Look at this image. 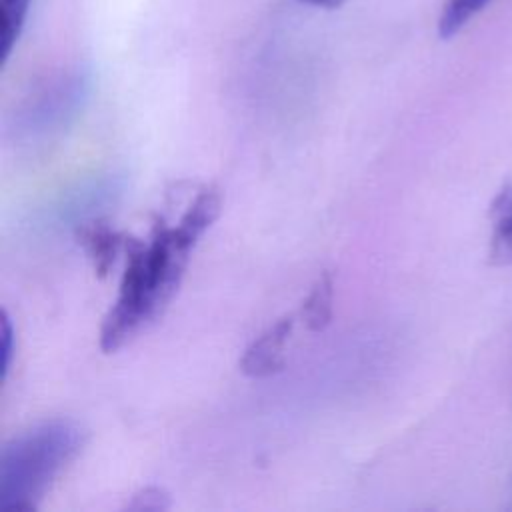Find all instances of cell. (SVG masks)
<instances>
[{
  "label": "cell",
  "instance_id": "cell-1",
  "mask_svg": "<svg viewBox=\"0 0 512 512\" xmlns=\"http://www.w3.org/2000/svg\"><path fill=\"white\" fill-rule=\"evenodd\" d=\"M220 192L212 186L200 190L176 226L158 220L148 244L126 242V270L120 294L100 328V348L118 350L142 324L154 318L174 294L188 254L220 212Z\"/></svg>",
  "mask_w": 512,
  "mask_h": 512
},
{
  "label": "cell",
  "instance_id": "cell-8",
  "mask_svg": "<svg viewBox=\"0 0 512 512\" xmlns=\"http://www.w3.org/2000/svg\"><path fill=\"white\" fill-rule=\"evenodd\" d=\"M490 258L496 264H510L512 262V212L504 214L496 226L490 246Z\"/></svg>",
  "mask_w": 512,
  "mask_h": 512
},
{
  "label": "cell",
  "instance_id": "cell-6",
  "mask_svg": "<svg viewBox=\"0 0 512 512\" xmlns=\"http://www.w3.org/2000/svg\"><path fill=\"white\" fill-rule=\"evenodd\" d=\"M492 0H446L438 16L440 38H452L472 18H476Z\"/></svg>",
  "mask_w": 512,
  "mask_h": 512
},
{
  "label": "cell",
  "instance_id": "cell-11",
  "mask_svg": "<svg viewBox=\"0 0 512 512\" xmlns=\"http://www.w3.org/2000/svg\"><path fill=\"white\" fill-rule=\"evenodd\" d=\"M300 2L308 4V6H316V8H326V10H334L344 4V0H300Z\"/></svg>",
  "mask_w": 512,
  "mask_h": 512
},
{
  "label": "cell",
  "instance_id": "cell-3",
  "mask_svg": "<svg viewBox=\"0 0 512 512\" xmlns=\"http://www.w3.org/2000/svg\"><path fill=\"white\" fill-rule=\"evenodd\" d=\"M294 328V316H282L268 326L242 354L240 370L252 378H266L282 370L284 348Z\"/></svg>",
  "mask_w": 512,
  "mask_h": 512
},
{
  "label": "cell",
  "instance_id": "cell-2",
  "mask_svg": "<svg viewBox=\"0 0 512 512\" xmlns=\"http://www.w3.org/2000/svg\"><path fill=\"white\" fill-rule=\"evenodd\" d=\"M84 442L72 420H50L12 438L0 456V510L32 512Z\"/></svg>",
  "mask_w": 512,
  "mask_h": 512
},
{
  "label": "cell",
  "instance_id": "cell-7",
  "mask_svg": "<svg viewBox=\"0 0 512 512\" xmlns=\"http://www.w3.org/2000/svg\"><path fill=\"white\" fill-rule=\"evenodd\" d=\"M30 0H0V46L2 60H8L12 48L16 46L26 16H28Z\"/></svg>",
  "mask_w": 512,
  "mask_h": 512
},
{
  "label": "cell",
  "instance_id": "cell-9",
  "mask_svg": "<svg viewBox=\"0 0 512 512\" xmlns=\"http://www.w3.org/2000/svg\"><path fill=\"white\" fill-rule=\"evenodd\" d=\"M170 506V498L162 488L148 486L132 496V500L126 504L128 510H166Z\"/></svg>",
  "mask_w": 512,
  "mask_h": 512
},
{
  "label": "cell",
  "instance_id": "cell-5",
  "mask_svg": "<svg viewBox=\"0 0 512 512\" xmlns=\"http://www.w3.org/2000/svg\"><path fill=\"white\" fill-rule=\"evenodd\" d=\"M332 296H334V282L332 274L324 272L314 282L312 290L308 292L306 300L302 302L300 316L312 332H320L330 324L332 318Z\"/></svg>",
  "mask_w": 512,
  "mask_h": 512
},
{
  "label": "cell",
  "instance_id": "cell-10",
  "mask_svg": "<svg viewBox=\"0 0 512 512\" xmlns=\"http://www.w3.org/2000/svg\"><path fill=\"white\" fill-rule=\"evenodd\" d=\"M14 328L10 322L8 312H2V380L8 378L10 366H12V358H14Z\"/></svg>",
  "mask_w": 512,
  "mask_h": 512
},
{
  "label": "cell",
  "instance_id": "cell-4",
  "mask_svg": "<svg viewBox=\"0 0 512 512\" xmlns=\"http://www.w3.org/2000/svg\"><path fill=\"white\" fill-rule=\"evenodd\" d=\"M76 240L92 260L94 272L100 278H104L114 266V260L120 254V250L126 248L128 236L114 230L108 222L96 220V222L80 224L76 228Z\"/></svg>",
  "mask_w": 512,
  "mask_h": 512
}]
</instances>
